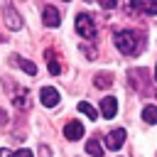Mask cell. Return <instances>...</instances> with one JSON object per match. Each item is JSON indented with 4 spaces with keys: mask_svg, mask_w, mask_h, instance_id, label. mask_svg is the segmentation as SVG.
<instances>
[{
    "mask_svg": "<svg viewBox=\"0 0 157 157\" xmlns=\"http://www.w3.org/2000/svg\"><path fill=\"white\" fill-rule=\"evenodd\" d=\"M125 128H118V130H110L105 137H103V147L110 150V152H118L123 145H125Z\"/></svg>",
    "mask_w": 157,
    "mask_h": 157,
    "instance_id": "277c9868",
    "label": "cell"
},
{
    "mask_svg": "<svg viewBox=\"0 0 157 157\" xmlns=\"http://www.w3.org/2000/svg\"><path fill=\"white\" fill-rule=\"evenodd\" d=\"M10 155H12L10 150H5V147H0V157H10Z\"/></svg>",
    "mask_w": 157,
    "mask_h": 157,
    "instance_id": "ffe728a7",
    "label": "cell"
},
{
    "mask_svg": "<svg viewBox=\"0 0 157 157\" xmlns=\"http://www.w3.org/2000/svg\"><path fill=\"white\" fill-rule=\"evenodd\" d=\"M10 61H12L15 66H20L22 71H27L29 76H34V74H37V66H34L29 59H25V56H17V54H12V56H10Z\"/></svg>",
    "mask_w": 157,
    "mask_h": 157,
    "instance_id": "8fae6325",
    "label": "cell"
},
{
    "mask_svg": "<svg viewBox=\"0 0 157 157\" xmlns=\"http://www.w3.org/2000/svg\"><path fill=\"white\" fill-rule=\"evenodd\" d=\"M2 20H5V27H7V29H12V32H17V29H22V27H25L22 15L15 10V5H12V2H5V5H2Z\"/></svg>",
    "mask_w": 157,
    "mask_h": 157,
    "instance_id": "3957f363",
    "label": "cell"
},
{
    "mask_svg": "<svg viewBox=\"0 0 157 157\" xmlns=\"http://www.w3.org/2000/svg\"><path fill=\"white\" fill-rule=\"evenodd\" d=\"M0 42H2V37H0Z\"/></svg>",
    "mask_w": 157,
    "mask_h": 157,
    "instance_id": "7402d4cb",
    "label": "cell"
},
{
    "mask_svg": "<svg viewBox=\"0 0 157 157\" xmlns=\"http://www.w3.org/2000/svg\"><path fill=\"white\" fill-rule=\"evenodd\" d=\"M128 7L135 12H145V15H157V0H132Z\"/></svg>",
    "mask_w": 157,
    "mask_h": 157,
    "instance_id": "ba28073f",
    "label": "cell"
},
{
    "mask_svg": "<svg viewBox=\"0 0 157 157\" xmlns=\"http://www.w3.org/2000/svg\"><path fill=\"white\" fill-rule=\"evenodd\" d=\"M142 120L147 125H157V105H145L142 108Z\"/></svg>",
    "mask_w": 157,
    "mask_h": 157,
    "instance_id": "4fadbf2b",
    "label": "cell"
},
{
    "mask_svg": "<svg viewBox=\"0 0 157 157\" xmlns=\"http://www.w3.org/2000/svg\"><path fill=\"white\" fill-rule=\"evenodd\" d=\"M113 42H115L118 52H123L125 56H135V54H140L145 49V39L135 29H120V32H115Z\"/></svg>",
    "mask_w": 157,
    "mask_h": 157,
    "instance_id": "6da1fadb",
    "label": "cell"
},
{
    "mask_svg": "<svg viewBox=\"0 0 157 157\" xmlns=\"http://www.w3.org/2000/svg\"><path fill=\"white\" fill-rule=\"evenodd\" d=\"M5 123H7V113L0 108V125H5Z\"/></svg>",
    "mask_w": 157,
    "mask_h": 157,
    "instance_id": "ac0fdd59",
    "label": "cell"
},
{
    "mask_svg": "<svg viewBox=\"0 0 157 157\" xmlns=\"http://www.w3.org/2000/svg\"><path fill=\"white\" fill-rule=\"evenodd\" d=\"M78 113H83L86 118H91V120H98V110L91 105V103H86V101H81L78 103Z\"/></svg>",
    "mask_w": 157,
    "mask_h": 157,
    "instance_id": "5bb4252c",
    "label": "cell"
},
{
    "mask_svg": "<svg viewBox=\"0 0 157 157\" xmlns=\"http://www.w3.org/2000/svg\"><path fill=\"white\" fill-rule=\"evenodd\" d=\"M64 137H66V140H78V137H83V125H81L78 120L66 123V125H64Z\"/></svg>",
    "mask_w": 157,
    "mask_h": 157,
    "instance_id": "30bf717a",
    "label": "cell"
},
{
    "mask_svg": "<svg viewBox=\"0 0 157 157\" xmlns=\"http://www.w3.org/2000/svg\"><path fill=\"white\" fill-rule=\"evenodd\" d=\"M76 32H78V37H83L86 42H96V37H98V27H96L93 17L86 15V12H78V15H76Z\"/></svg>",
    "mask_w": 157,
    "mask_h": 157,
    "instance_id": "7a4b0ae2",
    "label": "cell"
},
{
    "mask_svg": "<svg viewBox=\"0 0 157 157\" xmlns=\"http://www.w3.org/2000/svg\"><path fill=\"white\" fill-rule=\"evenodd\" d=\"M7 88H12V83H7ZM12 103H15V108H17V110H27V108L32 105L29 91H27L25 86H17V88H12Z\"/></svg>",
    "mask_w": 157,
    "mask_h": 157,
    "instance_id": "5b68a950",
    "label": "cell"
},
{
    "mask_svg": "<svg viewBox=\"0 0 157 157\" xmlns=\"http://www.w3.org/2000/svg\"><path fill=\"white\" fill-rule=\"evenodd\" d=\"M155 81H157V66H155Z\"/></svg>",
    "mask_w": 157,
    "mask_h": 157,
    "instance_id": "44dd1931",
    "label": "cell"
},
{
    "mask_svg": "<svg viewBox=\"0 0 157 157\" xmlns=\"http://www.w3.org/2000/svg\"><path fill=\"white\" fill-rule=\"evenodd\" d=\"M42 22H44V27H59V25H61L59 10H56L54 5H44V7H42Z\"/></svg>",
    "mask_w": 157,
    "mask_h": 157,
    "instance_id": "8992f818",
    "label": "cell"
},
{
    "mask_svg": "<svg viewBox=\"0 0 157 157\" xmlns=\"http://www.w3.org/2000/svg\"><path fill=\"white\" fill-rule=\"evenodd\" d=\"M115 113H118V98H113V96L101 98V115H103L105 120H110Z\"/></svg>",
    "mask_w": 157,
    "mask_h": 157,
    "instance_id": "9c48e42d",
    "label": "cell"
},
{
    "mask_svg": "<svg viewBox=\"0 0 157 157\" xmlns=\"http://www.w3.org/2000/svg\"><path fill=\"white\" fill-rule=\"evenodd\" d=\"M86 152H88L91 157H103V145H101L98 140H88V142H86Z\"/></svg>",
    "mask_w": 157,
    "mask_h": 157,
    "instance_id": "9a60e30c",
    "label": "cell"
},
{
    "mask_svg": "<svg viewBox=\"0 0 157 157\" xmlns=\"http://www.w3.org/2000/svg\"><path fill=\"white\" fill-rule=\"evenodd\" d=\"M10 157H32V152H29V150H25V147H22V150H17V152H12V155H10Z\"/></svg>",
    "mask_w": 157,
    "mask_h": 157,
    "instance_id": "e0dca14e",
    "label": "cell"
},
{
    "mask_svg": "<svg viewBox=\"0 0 157 157\" xmlns=\"http://www.w3.org/2000/svg\"><path fill=\"white\" fill-rule=\"evenodd\" d=\"M93 83H96L98 88H108V86H113V74H108V71L96 74V76H93Z\"/></svg>",
    "mask_w": 157,
    "mask_h": 157,
    "instance_id": "7c38bea8",
    "label": "cell"
},
{
    "mask_svg": "<svg viewBox=\"0 0 157 157\" xmlns=\"http://www.w3.org/2000/svg\"><path fill=\"white\" fill-rule=\"evenodd\" d=\"M39 101H42V105H47V108H54V105H59L61 96H59V91H56L54 86H44V88L39 91Z\"/></svg>",
    "mask_w": 157,
    "mask_h": 157,
    "instance_id": "52a82bcc",
    "label": "cell"
},
{
    "mask_svg": "<svg viewBox=\"0 0 157 157\" xmlns=\"http://www.w3.org/2000/svg\"><path fill=\"white\" fill-rule=\"evenodd\" d=\"M47 64H49V74H52V76H59L61 66H59V61L54 59V54H52V52H47Z\"/></svg>",
    "mask_w": 157,
    "mask_h": 157,
    "instance_id": "2e32d148",
    "label": "cell"
},
{
    "mask_svg": "<svg viewBox=\"0 0 157 157\" xmlns=\"http://www.w3.org/2000/svg\"><path fill=\"white\" fill-rule=\"evenodd\" d=\"M115 5H118V2H113V0H105V2H103V7H105V10H110V7H115Z\"/></svg>",
    "mask_w": 157,
    "mask_h": 157,
    "instance_id": "d6986e66",
    "label": "cell"
}]
</instances>
